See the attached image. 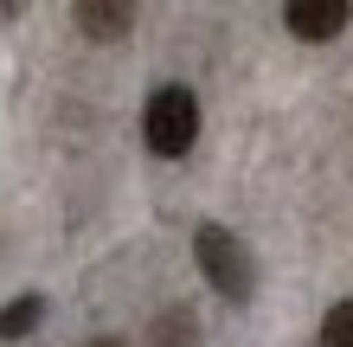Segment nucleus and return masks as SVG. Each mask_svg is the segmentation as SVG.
<instances>
[{
	"label": "nucleus",
	"instance_id": "1",
	"mask_svg": "<svg viewBox=\"0 0 353 347\" xmlns=\"http://www.w3.org/2000/svg\"><path fill=\"white\" fill-rule=\"evenodd\" d=\"M193 257H199V270L205 283L225 296V302H251L257 296V257H251V244H244L232 226H205L193 232Z\"/></svg>",
	"mask_w": 353,
	"mask_h": 347
},
{
	"label": "nucleus",
	"instance_id": "2",
	"mask_svg": "<svg viewBox=\"0 0 353 347\" xmlns=\"http://www.w3.org/2000/svg\"><path fill=\"white\" fill-rule=\"evenodd\" d=\"M141 135H148V148L161 161H180L199 141V97L186 84H161L148 97V110H141Z\"/></svg>",
	"mask_w": 353,
	"mask_h": 347
},
{
	"label": "nucleus",
	"instance_id": "3",
	"mask_svg": "<svg viewBox=\"0 0 353 347\" xmlns=\"http://www.w3.org/2000/svg\"><path fill=\"white\" fill-rule=\"evenodd\" d=\"M353 19V0H289L283 7V26L308 39V46H327V39H341Z\"/></svg>",
	"mask_w": 353,
	"mask_h": 347
},
{
	"label": "nucleus",
	"instance_id": "4",
	"mask_svg": "<svg viewBox=\"0 0 353 347\" xmlns=\"http://www.w3.org/2000/svg\"><path fill=\"white\" fill-rule=\"evenodd\" d=\"M71 19H77L84 39H122L135 26V7H129V0H77Z\"/></svg>",
	"mask_w": 353,
	"mask_h": 347
},
{
	"label": "nucleus",
	"instance_id": "5",
	"mask_svg": "<svg viewBox=\"0 0 353 347\" xmlns=\"http://www.w3.org/2000/svg\"><path fill=\"white\" fill-rule=\"evenodd\" d=\"M39 321H46V296H19V302H7V309H0V341H26Z\"/></svg>",
	"mask_w": 353,
	"mask_h": 347
},
{
	"label": "nucleus",
	"instance_id": "6",
	"mask_svg": "<svg viewBox=\"0 0 353 347\" xmlns=\"http://www.w3.org/2000/svg\"><path fill=\"white\" fill-rule=\"evenodd\" d=\"M193 335H199V321L186 315V309H168V315H154L148 347H193Z\"/></svg>",
	"mask_w": 353,
	"mask_h": 347
},
{
	"label": "nucleus",
	"instance_id": "7",
	"mask_svg": "<svg viewBox=\"0 0 353 347\" xmlns=\"http://www.w3.org/2000/svg\"><path fill=\"white\" fill-rule=\"evenodd\" d=\"M315 347H353V302H334V309L321 315V335Z\"/></svg>",
	"mask_w": 353,
	"mask_h": 347
},
{
	"label": "nucleus",
	"instance_id": "8",
	"mask_svg": "<svg viewBox=\"0 0 353 347\" xmlns=\"http://www.w3.org/2000/svg\"><path fill=\"white\" fill-rule=\"evenodd\" d=\"M90 347H129V341H122V335H97Z\"/></svg>",
	"mask_w": 353,
	"mask_h": 347
},
{
	"label": "nucleus",
	"instance_id": "9",
	"mask_svg": "<svg viewBox=\"0 0 353 347\" xmlns=\"http://www.w3.org/2000/svg\"><path fill=\"white\" fill-rule=\"evenodd\" d=\"M13 13H19V7H13V0H0V26H7V19H13Z\"/></svg>",
	"mask_w": 353,
	"mask_h": 347
}]
</instances>
